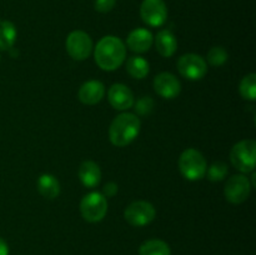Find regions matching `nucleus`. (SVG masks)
I'll return each instance as SVG.
<instances>
[{"mask_svg":"<svg viewBox=\"0 0 256 255\" xmlns=\"http://www.w3.org/2000/svg\"><path fill=\"white\" fill-rule=\"evenodd\" d=\"M154 90L164 99H174L182 92V84L172 72H160L154 79Z\"/></svg>","mask_w":256,"mask_h":255,"instance_id":"9b49d317","label":"nucleus"},{"mask_svg":"<svg viewBox=\"0 0 256 255\" xmlns=\"http://www.w3.org/2000/svg\"><path fill=\"white\" fill-rule=\"evenodd\" d=\"M139 255H172L169 245L159 239H152L142 242L139 248Z\"/></svg>","mask_w":256,"mask_h":255,"instance_id":"aec40b11","label":"nucleus"},{"mask_svg":"<svg viewBox=\"0 0 256 255\" xmlns=\"http://www.w3.org/2000/svg\"><path fill=\"white\" fill-rule=\"evenodd\" d=\"M82 216L89 222H99L108 212L106 198L102 192H92L85 195L80 202Z\"/></svg>","mask_w":256,"mask_h":255,"instance_id":"39448f33","label":"nucleus"},{"mask_svg":"<svg viewBox=\"0 0 256 255\" xmlns=\"http://www.w3.org/2000/svg\"><path fill=\"white\" fill-rule=\"evenodd\" d=\"M140 15L149 26H162L168 18V8L164 0H142Z\"/></svg>","mask_w":256,"mask_h":255,"instance_id":"9d476101","label":"nucleus"},{"mask_svg":"<svg viewBox=\"0 0 256 255\" xmlns=\"http://www.w3.org/2000/svg\"><path fill=\"white\" fill-rule=\"evenodd\" d=\"M102 192H104L105 198H112L118 192V184L114 182H109L104 185L102 188Z\"/></svg>","mask_w":256,"mask_h":255,"instance_id":"a878e982","label":"nucleus"},{"mask_svg":"<svg viewBox=\"0 0 256 255\" xmlns=\"http://www.w3.org/2000/svg\"><path fill=\"white\" fill-rule=\"evenodd\" d=\"M142 122L135 114L122 112L112 120L109 128V139L115 146H126L134 142L140 132Z\"/></svg>","mask_w":256,"mask_h":255,"instance_id":"f03ea898","label":"nucleus"},{"mask_svg":"<svg viewBox=\"0 0 256 255\" xmlns=\"http://www.w3.org/2000/svg\"><path fill=\"white\" fill-rule=\"evenodd\" d=\"M228 58H229V54L222 46H214L208 52V62L212 66H222L226 62Z\"/></svg>","mask_w":256,"mask_h":255,"instance_id":"4be33fe9","label":"nucleus"},{"mask_svg":"<svg viewBox=\"0 0 256 255\" xmlns=\"http://www.w3.org/2000/svg\"><path fill=\"white\" fill-rule=\"evenodd\" d=\"M232 165L242 172H252L256 162V142L252 139L242 140L230 152Z\"/></svg>","mask_w":256,"mask_h":255,"instance_id":"20e7f679","label":"nucleus"},{"mask_svg":"<svg viewBox=\"0 0 256 255\" xmlns=\"http://www.w3.org/2000/svg\"><path fill=\"white\" fill-rule=\"evenodd\" d=\"M178 70L189 80H200L206 75L208 65L204 58L198 54H185L178 60Z\"/></svg>","mask_w":256,"mask_h":255,"instance_id":"6e6552de","label":"nucleus"},{"mask_svg":"<svg viewBox=\"0 0 256 255\" xmlns=\"http://www.w3.org/2000/svg\"><path fill=\"white\" fill-rule=\"evenodd\" d=\"M126 70L135 79H144L149 74L150 65L142 56H132L126 60Z\"/></svg>","mask_w":256,"mask_h":255,"instance_id":"6ab92c4d","label":"nucleus"},{"mask_svg":"<svg viewBox=\"0 0 256 255\" xmlns=\"http://www.w3.org/2000/svg\"><path fill=\"white\" fill-rule=\"evenodd\" d=\"M252 184L245 175H232L224 188L225 199L232 204H242L249 198Z\"/></svg>","mask_w":256,"mask_h":255,"instance_id":"1a4fd4ad","label":"nucleus"},{"mask_svg":"<svg viewBox=\"0 0 256 255\" xmlns=\"http://www.w3.org/2000/svg\"><path fill=\"white\" fill-rule=\"evenodd\" d=\"M179 169L185 179L196 182L202 179L206 174L208 164L205 158L196 149H186L179 158Z\"/></svg>","mask_w":256,"mask_h":255,"instance_id":"7ed1b4c3","label":"nucleus"},{"mask_svg":"<svg viewBox=\"0 0 256 255\" xmlns=\"http://www.w3.org/2000/svg\"><path fill=\"white\" fill-rule=\"evenodd\" d=\"M108 99L116 110H128L134 105L132 92L124 84H114L108 92Z\"/></svg>","mask_w":256,"mask_h":255,"instance_id":"f8f14e48","label":"nucleus"},{"mask_svg":"<svg viewBox=\"0 0 256 255\" xmlns=\"http://www.w3.org/2000/svg\"><path fill=\"white\" fill-rule=\"evenodd\" d=\"M152 42H154L152 34L149 30L142 29V28L132 30L126 39L128 48L134 52H148L152 48Z\"/></svg>","mask_w":256,"mask_h":255,"instance_id":"4468645a","label":"nucleus"},{"mask_svg":"<svg viewBox=\"0 0 256 255\" xmlns=\"http://www.w3.org/2000/svg\"><path fill=\"white\" fill-rule=\"evenodd\" d=\"M79 179L82 184L86 188H95L102 180V170L96 162L92 160L82 162L79 168Z\"/></svg>","mask_w":256,"mask_h":255,"instance_id":"2eb2a0df","label":"nucleus"},{"mask_svg":"<svg viewBox=\"0 0 256 255\" xmlns=\"http://www.w3.org/2000/svg\"><path fill=\"white\" fill-rule=\"evenodd\" d=\"M240 94L245 100H250L254 102L256 99V75L254 72L248 74L246 76L242 78V82H240Z\"/></svg>","mask_w":256,"mask_h":255,"instance_id":"412c9836","label":"nucleus"},{"mask_svg":"<svg viewBox=\"0 0 256 255\" xmlns=\"http://www.w3.org/2000/svg\"><path fill=\"white\" fill-rule=\"evenodd\" d=\"M65 46L72 59L82 62L88 59L92 54V40L88 32L82 30H74L68 35Z\"/></svg>","mask_w":256,"mask_h":255,"instance_id":"423d86ee","label":"nucleus"},{"mask_svg":"<svg viewBox=\"0 0 256 255\" xmlns=\"http://www.w3.org/2000/svg\"><path fill=\"white\" fill-rule=\"evenodd\" d=\"M16 28L9 20H0V50L12 49L16 40Z\"/></svg>","mask_w":256,"mask_h":255,"instance_id":"a211bd4d","label":"nucleus"},{"mask_svg":"<svg viewBox=\"0 0 256 255\" xmlns=\"http://www.w3.org/2000/svg\"><path fill=\"white\" fill-rule=\"evenodd\" d=\"M152 108H154V102L150 96H142L135 102V112L142 116L149 115L152 112Z\"/></svg>","mask_w":256,"mask_h":255,"instance_id":"b1692460","label":"nucleus"},{"mask_svg":"<svg viewBox=\"0 0 256 255\" xmlns=\"http://www.w3.org/2000/svg\"><path fill=\"white\" fill-rule=\"evenodd\" d=\"M116 0H95V10L99 12H109L115 6Z\"/></svg>","mask_w":256,"mask_h":255,"instance_id":"393cba45","label":"nucleus"},{"mask_svg":"<svg viewBox=\"0 0 256 255\" xmlns=\"http://www.w3.org/2000/svg\"><path fill=\"white\" fill-rule=\"evenodd\" d=\"M155 46L162 56H172L178 49L176 38L170 30H162L158 32L156 38H155Z\"/></svg>","mask_w":256,"mask_h":255,"instance_id":"dca6fc26","label":"nucleus"},{"mask_svg":"<svg viewBox=\"0 0 256 255\" xmlns=\"http://www.w3.org/2000/svg\"><path fill=\"white\" fill-rule=\"evenodd\" d=\"M105 94V88L99 80H89L79 89V100L85 105H95L102 102Z\"/></svg>","mask_w":256,"mask_h":255,"instance_id":"ddd939ff","label":"nucleus"},{"mask_svg":"<svg viewBox=\"0 0 256 255\" xmlns=\"http://www.w3.org/2000/svg\"><path fill=\"white\" fill-rule=\"evenodd\" d=\"M0 255H9V246L2 238H0Z\"/></svg>","mask_w":256,"mask_h":255,"instance_id":"bb28decb","label":"nucleus"},{"mask_svg":"<svg viewBox=\"0 0 256 255\" xmlns=\"http://www.w3.org/2000/svg\"><path fill=\"white\" fill-rule=\"evenodd\" d=\"M155 208L145 200H138L128 205L124 212V218L132 226H145L155 219Z\"/></svg>","mask_w":256,"mask_h":255,"instance_id":"0eeeda50","label":"nucleus"},{"mask_svg":"<svg viewBox=\"0 0 256 255\" xmlns=\"http://www.w3.org/2000/svg\"><path fill=\"white\" fill-rule=\"evenodd\" d=\"M38 190L45 199L52 200L59 196L60 194V182L54 175L42 174L38 179Z\"/></svg>","mask_w":256,"mask_h":255,"instance_id":"f3484780","label":"nucleus"},{"mask_svg":"<svg viewBox=\"0 0 256 255\" xmlns=\"http://www.w3.org/2000/svg\"><path fill=\"white\" fill-rule=\"evenodd\" d=\"M228 174V165L222 162H216L206 169L208 179L210 182H222Z\"/></svg>","mask_w":256,"mask_h":255,"instance_id":"5701e85b","label":"nucleus"},{"mask_svg":"<svg viewBox=\"0 0 256 255\" xmlns=\"http://www.w3.org/2000/svg\"><path fill=\"white\" fill-rule=\"evenodd\" d=\"M95 62L100 69L112 72L122 65L126 58V48L122 39L112 35L102 38L94 52Z\"/></svg>","mask_w":256,"mask_h":255,"instance_id":"f257e3e1","label":"nucleus"}]
</instances>
